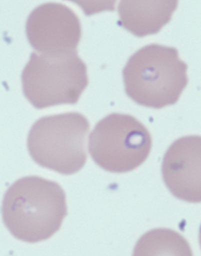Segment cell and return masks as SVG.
Masks as SVG:
<instances>
[{
    "label": "cell",
    "instance_id": "cell-1",
    "mask_svg": "<svg viewBox=\"0 0 201 256\" xmlns=\"http://www.w3.org/2000/svg\"><path fill=\"white\" fill-rule=\"evenodd\" d=\"M1 212L14 238L35 244L60 230L67 215L66 194L57 182L38 176L22 178L6 190Z\"/></svg>",
    "mask_w": 201,
    "mask_h": 256
},
{
    "label": "cell",
    "instance_id": "cell-2",
    "mask_svg": "<svg viewBox=\"0 0 201 256\" xmlns=\"http://www.w3.org/2000/svg\"><path fill=\"white\" fill-rule=\"evenodd\" d=\"M187 70L174 47L147 45L130 57L122 70L126 92L142 106L174 105L188 83Z\"/></svg>",
    "mask_w": 201,
    "mask_h": 256
},
{
    "label": "cell",
    "instance_id": "cell-3",
    "mask_svg": "<svg viewBox=\"0 0 201 256\" xmlns=\"http://www.w3.org/2000/svg\"><path fill=\"white\" fill-rule=\"evenodd\" d=\"M90 124L80 112L48 116L31 127L28 150L39 166L62 175H72L88 160L86 138Z\"/></svg>",
    "mask_w": 201,
    "mask_h": 256
},
{
    "label": "cell",
    "instance_id": "cell-4",
    "mask_svg": "<svg viewBox=\"0 0 201 256\" xmlns=\"http://www.w3.org/2000/svg\"><path fill=\"white\" fill-rule=\"evenodd\" d=\"M21 80L24 97L37 109L75 105L89 82L78 50L54 56L32 52Z\"/></svg>",
    "mask_w": 201,
    "mask_h": 256
},
{
    "label": "cell",
    "instance_id": "cell-5",
    "mask_svg": "<svg viewBox=\"0 0 201 256\" xmlns=\"http://www.w3.org/2000/svg\"><path fill=\"white\" fill-rule=\"evenodd\" d=\"M152 145L151 134L128 114H111L101 119L89 138L92 159L110 172H130L143 164Z\"/></svg>",
    "mask_w": 201,
    "mask_h": 256
},
{
    "label": "cell",
    "instance_id": "cell-6",
    "mask_svg": "<svg viewBox=\"0 0 201 256\" xmlns=\"http://www.w3.org/2000/svg\"><path fill=\"white\" fill-rule=\"evenodd\" d=\"M26 32L34 50L40 54L54 56L76 52L82 26L72 10L61 3L48 2L31 12Z\"/></svg>",
    "mask_w": 201,
    "mask_h": 256
},
{
    "label": "cell",
    "instance_id": "cell-7",
    "mask_svg": "<svg viewBox=\"0 0 201 256\" xmlns=\"http://www.w3.org/2000/svg\"><path fill=\"white\" fill-rule=\"evenodd\" d=\"M165 185L174 197L190 202L201 200V138H178L165 152L162 164Z\"/></svg>",
    "mask_w": 201,
    "mask_h": 256
},
{
    "label": "cell",
    "instance_id": "cell-8",
    "mask_svg": "<svg viewBox=\"0 0 201 256\" xmlns=\"http://www.w3.org/2000/svg\"><path fill=\"white\" fill-rule=\"evenodd\" d=\"M177 0L120 2L118 6V24L136 36L142 38L158 34L170 22L177 9Z\"/></svg>",
    "mask_w": 201,
    "mask_h": 256
},
{
    "label": "cell",
    "instance_id": "cell-9",
    "mask_svg": "<svg viewBox=\"0 0 201 256\" xmlns=\"http://www.w3.org/2000/svg\"><path fill=\"white\" fill-rule=\"evenodd\" d=\"M134 256H192L188 242L177 232L169 229H155L140 238Z\"/></svg>",
    "mask_w": 201,
    "mask_h": 256
}]
</instances>
